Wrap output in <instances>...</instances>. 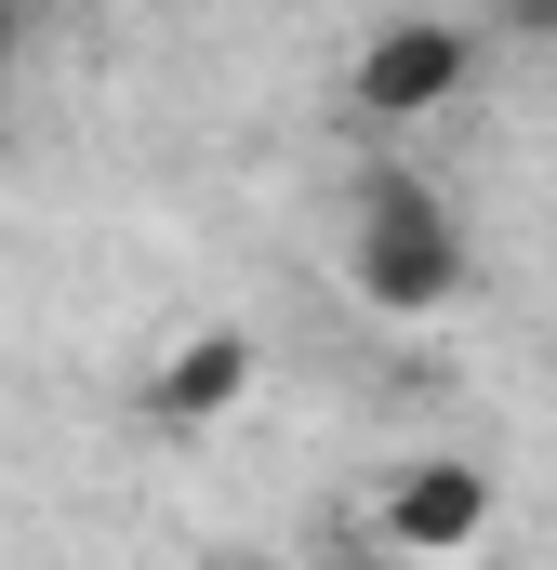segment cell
<instances>
[{
    "label": "cell",
    "mask_w": 557,
    "mask_h": 570,
    "mask_svg": "<svg viewBox=\"0 0 557 570\" xmlns=\"http://www.w3.org/2000/svg\"><path fill=\"white\" fill-rule=\"evenodd\" d=\"M345 279L385 318H438L465 292V213L424 186L412 159H372L359 173V199H345Z\"/></svg>",
    "instance_id": "6da1fadb"
},
{
    "label": "cell",
    "mask_w": 557,
    "mask_h": 570,
    "mask_svg": "<svg viewBox=\"0 0 557 570\" xmlns=\"http://www.w3.org/2000/svg\"><path fill=\"white\" fill-rule=\"evenodd\" d=\"M385 531L412 544V558H451V544H478L491 531V464H465V451H424L385 478Z\"/></svg>",
    "instance_id": "7a4b0ae2"
},
{
    "label": "cell",
    "mask_w": 557,
    "mask_h": 570,
    "mask_svg": "<svg viewBox=\"0 0 557 570\" xmlns=\"http://www.w3.org/2000/svg\"><path fill=\"white\" fill-rule=\"evenodd\" d=\"M465 67H478V27H385V40L359 53V107H372V120L451 107V94H465Z\"/></svg>",
    "instance_id": "3957f363"
},
{
    "label": "cell",
    "mask_w": 557,
    "mask_h": 570,
    "mask_svg": "<svg viewBox=\"0 0 557 570\" xmlns=\"http://www.w3.org/2000/svg\"><path fill=\"white\" fill-rule=\"evenodd\" d=\"M240 372H253L240 345H199V358H173V372H159V412H173V425H199V412H226V399H240Z\"/></svg>",
    "instance_id": "277c9868"
}]
</instances>
